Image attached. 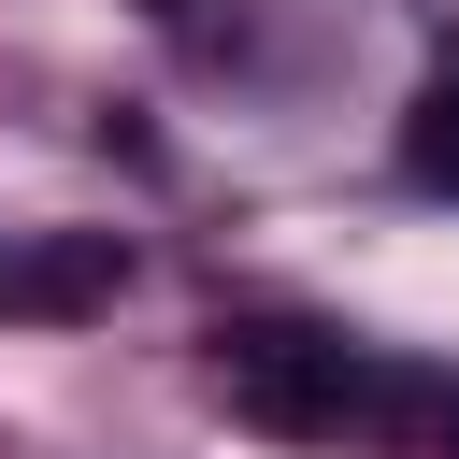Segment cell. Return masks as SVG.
Masks as SVG:
<instances>
[{"mask_svg": "<svg viewBox=\"0 0 459 459\" xmlns=\"http://www.w3.org/2000/svg\"><path fill=\"white\" fill-rule=\"evenodd\" d=\"M215 402L273 445H344V430L416 416V373L330 316H215Z\"/></svg>", "mask_w": 459, "mask_h": 459, "instance_id": "1", "label": "cell"}, {"mask_svg": "<svg viewBox=\"0 0 459 459\" xmlns=\"http://www.w3.org/2000/svg\"><path fill=\"white\" fill-rule=\"evenodd\" d=\"M115 287H129L115 230H29V244H0V316H100Z\"/></svg>", "mask_w": 459, "mask_h": 459, "instance_id": "2", "label": "cell"}, {"mask_svg": "<svg viewBox=\"0 0 459 459\" xmlns=\"http://www.w3.org/2000/svg\"><path fill=\"white\" fill-rule=\"evenodd\" d=\"M402 172L430 201H459V57H430V86L402 100Z\"/></svg>", "mask_w": 459, "mask_h": 459, "instance_id": "3", "label": "cell"}, {"mask_svg": "<svg viewBox=\"0 0 459 459\" xmlns=\"http://www.w3.org/2000/svg\"><path fill=\"white\" fill-rule=\"evenodd\" d=\"M416 430H430V459H459V373H416Z\"/></svg>", "mask_w": 459, "mask_h": 459, "instance_id": "4", "label": "cell"}]
</instances>
